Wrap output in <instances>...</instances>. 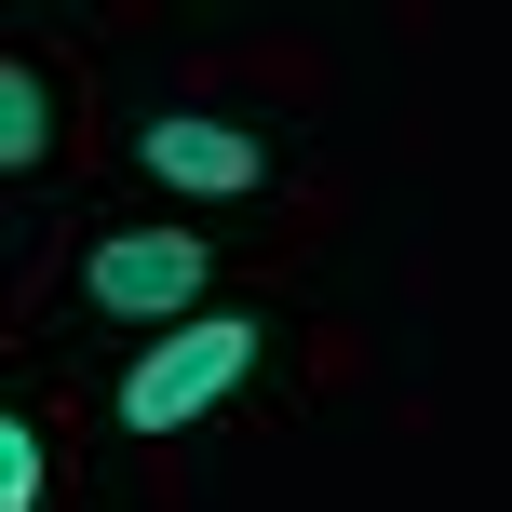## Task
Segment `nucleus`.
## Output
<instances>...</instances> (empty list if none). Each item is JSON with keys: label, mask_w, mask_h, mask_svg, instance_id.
<instances>
[{"label": "nucleus", "mask_w": 512, "mask_h": 512, "mask_svg": "<svg viewBox=\"0 0 512 512\" xmlns=\"http://www.w3.org/2000/svg\"><path fill=\"white\" fill-rule=\"evenodd\" d=\"M256 351H270V324H256V310H189V324H162L149 351L122 364L108 418H122V432H189V418H216V405L256 378Z\"/></svg>", "instance_id": "nucleus-1"}, {"label": "nucleus", "mask_w": 512, "mask_h": 512, "mask_svg": "<svg viewBox=\"0 0 512 512\" xmlns=\"http://www.w3.org/2000/svg\"><path fill=\"white\" fill-rule=\"evenodd\" d=\"M81 297L108 310V324H189L203 310V230H108L81 256Z\"/></svg>", "instance_id": "nucleus-2"}, {"label": "nucleus", "mask_w": 512, "mask_h": 512, "mask_svg": "<svg viewBox=\"0 0 512 512\" xmlns=\"http://www.w3.org/2000/svg\"><path fill=\"white\" fill-rule=\"evenodd\" d=\"M135 176L189 189V203H230V189L270 176V135H256V122H216V108H149V122H135Z\"/></svg>", "instance_id": "nucleus-3"}, {"label": "nucleus", "mask_w": 512, "mask_h": 512, "mask_svg": "<svg viewBox=\"0 0 512 512\" xmlns=\"http://www.w3.org/2000/svg\"><path fill=\"white\" fill-rule=\"evenodd\" d=\"M0 162H54V81H41V54H14V68H0Z\"/></svg>", "instance_id": "nucleus-4"}, {"label": "nucleus", "mask_w": 512, "mask_h": 512, "mask_svg": "<svg viewBox=\"0 0 512 512\" xmlns=\"http://www.w3.org/2000/svg\"><path fill=\"white\" fill-rule=\"evenodd\" d=\"M41 418H0V512H41Z\"/></svg>", "instance_id": "nucleus-5"}]
</instances>
